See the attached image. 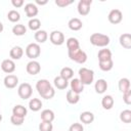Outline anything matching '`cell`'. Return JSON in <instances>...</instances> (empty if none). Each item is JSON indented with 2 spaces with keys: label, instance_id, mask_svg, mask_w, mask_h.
Instances as JSON below:
<instances>
[{
  "label": "cell",
  "instance_id": "1",
  "mask_svg": "<svg viewBox=\"0 0 131 131\" xmlns=\"http://www.w3.org/2000/svg\"><path fill=\"white\" fill-rule=\"evenodd\" d=\"M36 89L38 93L44 99H51L55 95V90L51 86L50 82L46 79H41L36 83Z\"/></svg>",
  "mask_w": 131,
  "mask_h": 131
},
{
  "label": "cell",
  "instance_id": "2",
  "mask_svg": "<svg viewBox=\"0 0 131 131\" xmlns=\"http://www.w3.org/2000/svg\"><path fill=\"white\" fill-rule=\"evenodd\" d=\"M90 43L97 47H105L110 44V37L101 33H93L90 36Z\"/></svg>",
  "mask_w": 131,
  "mask_h": 131
},
{
  "label": "cell",
  "instance_id": "3",
  "mask_svg": "<svg viewBox=\"0 0 131 131\" xmlns=\"http://www.w3.org/2000/svg\"><path fill=\"white\" fill-rule=\"evenodd\" d=\"M79 77L83 85H90L94 80V72L87 68H81L79 70Z\"/></svg>",
  "mask_w": 131,
  "mask_h": 131
},
{
  "label": "cell",
  "instance_id": "4",
  "mask_svg": "<svg viewBox=\"0 0 131 131\" xmlns=\"http://www.w3.org/2000/svg\"><path fill=\"white\" fill-rule=\"evenodd\" d=\"M69 57L71 60L77 62V63H84L87 60V54L82 49H76L74 51H68Z\"/></svg>",
  "mask_w": 131,
  "mask_h": 131
},
{
  "label": "cell",
  "instance_id": "5",
  "mask_svg": "<svg viewBox=\"0 0 131 131\" xmlns=\"http://www.w3.org/2000/svg\"><path fill=\"white\" fill-rule=\"evenodd\" d=\"M40 54H41V48H40L39 44H37V43H30L26 47V55L30 59L34 60L35 58L39 57Z\"/></svg>",
  "mask_w": 131,
  "mask_h": 131
},
{
  "label": "cell",
  "instance_id": "6",
  "mask_svg": "<svg viewBox=\"0 0 131 131\" xmlns=\"http://www.w3.org/2000/svg\"><path fill=\"white\" fill-rule=\"evenodd\" d=\"M17 93H18V96L21 99L26 100V99H28L32 96L33 88L29 83H21L17 88Z\"/></svg>",
  "mask_w": 131,
  "mask_h": 131
},
{
  "label": "cell",
  "instance_id": "7",
  "mask_svg": "<svg viewBox=\"0 0 131 131\" xmlns=\"http://www.w3.org/2000/svg\"><path fill=\"white\" fill-rule=\"evenodd\" d=\"M92 4L91 0H80L77 6L78 9V13L80 15H87L90 12V6Z\"/></svg>",
  "mask_w": 131,
  "mask_h": 131
},
{
  "label": "cell",
  "instance_id": "8",
  "mask_svg": "<svg viewBox=\"0 0 131 131\" xmlns=\"http://www.w3.org/2000/svg\"><path fill=\"white\" fill-rule=\"evenodd\" d=\"M49 40L53 45H61L64 43V35L60 31H53L49 35Z\"/></svg>",
  "mask_w": 131,
  "mask_h": 131
},
{
  "label": "cell",
  "instance_id": "9",
  "mask_svg": "<svg viewBox=\"0 0 131 131\" xmlns=\"http://www.w3.org/2000/svg\"><path fill=\"white\" fill-rule=\"evenodd\" d=\"M107 18H108V21L113 25H117V24H120L123 19V14L121 12V10L119 9H112L107 15Z\"/></svg>",
  "mask_w": 131,
  "mask_h": 131
},
{
  "label": "cell",
  "instance_id": "10",
  "mask_svg": "<svg viewBox=\"0 0 131 131\" xmlns=\"http://www.w3.org/2000/svg\"><path fill=\"white\" fill-rule=\"evenodd\" d=\"M26 71L28 74L32 75V76H35L37 74L40 73L41 71V66L40 63L37 61V60H31L27 63V67H26Z\"/></svg>",
  "mask_w": 131,
  "mask_h": 131
},
{
  "label": "cell",
  "instance_id": "11",
  "mask_svg": "<svg viewBox=\"0 0 131 131\" xmlns=\"http://www.w3.org/2000/svg\"><path fill=\"white\" fill-rule=\"evenodd\" d=\"M1 69L4 73L6 74H11L15 71V63L12 59H4L2 62H1Z\"/></svg>",
  "mask_w": 131,
  "mask_h": 131
},
{
  "label": "cell",
  "instance_id": "12",
  "mask_svg": "<svg viewBox=\"0 0 131 131\" xmlns=\"http://www.w3.org/2000/svg\"><path fill=\"white\" fill-rule=\"evenodd\" d=\"M4 86L8 89H12V88H15L16 85L18 84V78L15 76V75H7L5 78H4Z\"/></svg>",
  "mask_w": 131,
  "mask_h": 131
},
{
  "label": "cell",
  "instance_id": "13",
  "mask_svg": "<svg viewBox=\"0 0 131 131\" xmlns=\"http://www.w3.org/2000/svg\"><path fill=\"white\" fill-rule=\"evenodd\" d=\"M24 9H25V12H26L27 16L30 17V18H34V16H36L38 14V12H39L37 5L34 4V3H28V4H26Z\"/></svg>",
  "mask_w": 131,
  "mask_h": 131
},
{
  "label": "cell",
  "instance_id": "14",
  "mask_svg": "<svg viewBox=\"0 0 131 131\" xmlns=\"http://www.w3.org/2000/svg\"><path fill=\"white\" fill-rule=\"evenodd\" d=\"M70 86H71V90L74 91V92L77 93V94L82 93L83 90H84V85L82 84V82H81L78 78L72 79V81H71V83H70Z\"/></svg>",
  "mask_w": 131,
  "mask_h": 131
},
{
  "label": "cell",
  "instance_id": "15",
  "mask_svg": "<svg viewBox=\"0 0 131 131\" xmlns=\"http://www.w3.org/2000/svg\"><path fill=\"white\" fill-rule=\"evenodd\" d=\"M94 89H95L96 93H98V94L104 93V92L106 91V89H107V82H106L104 79H98V80L95 82Z\"/></svg>",
  "mask_w": 131,
  "mask_h": 131
},
{
  "label": "cell",
  "instance_id": "16",
  "mask_svg": "<svg viewBox=\"0 0 131 131\" xmlns=\"http://www.w3.org/2000/svg\"><path fill=\"white\" fill-rule=\"evenodd\" d=\"M68 26H69L70 30H72V31H79V30L82 29L83 23H82V20H81L80 18H78V17H73V18H71V19L69 20Z\"/></svg>",
  "mask_w": 131,
  "mask_h": 131
},
{
  "label": "cell",
  "instance_id": "17",
  "mask_svg": "<svg viewBox=\"0 0 131 131\" xmlns=\"http://www.w3.org/2000/svg\"><path fill=\"white\" fill-rule=\"evenodd\" d=\"M120 44L122 47H124L125 49H130L131 48V35L129 33H125L122 34L120 36Z\"/></svg>",
  "mask_w": 131,
  "mask_h": 131
},
{
  "label": "cell",
  "instance_id": "18",
  "mask_svg": "<svg viewBox=\"0 0 131 131\" xmlns=\"http://www.w3.org/2000/svg\"><path fill=\"white\" fill-rule=\"evenodd\" d=\"M24 55V49L20 46H14L10 49L9 52V56L11 57V59H20Z\"/></svg>",
  "mask_w": 131,
  "mask_h": 131
},
{
  "label": "cell",
  "instance_id": "19",
  "mask_svg": "<svg viewBox=\"0 0 131 131\" xmlns=\"http://www.w3.org/2000/svg\"><path fill=\"white\" fill-rule=\"evenodd\" d=\"M97 57H98V61L110 60V59H112V51H111L110 49H107V48L100 49V50L98 51Z\"/></svg>",
  "mask_w": 131,
  "mask_h": 131
},
{
  "label": "cell",
  "instance_id": "20",
  "mask_svg": "<svg viewBox=\"0 0 131 131\" xmlns=\"http://www.w3.org/2000/svg\"><path fill=\"white\" fill-rule=\"evenodd\" d=\"M53 83H54V86L57 89H60V90H63V89H66L69 86V81L66 80V79H63L60 76L55 77L54 80H53Z\"/></svg>",
  "mask_w": 131,
  "mask_h": 131
},
{
  "label": "cell",
  "instance_id": "21",
  "mask_svg": "<svg viewBox=\"0 0 131 131\" xmlns=\"http://www.w3.org/2000/svg\"><path fill=\"white\" fill-rule=\"evenodd\" d=\"M80 121L83 124H91L94 121V115L91 112H83L80 114Z\"/></svg>",
  "mask_w": 131,
  "mask_h": 131
},
{
  "label": "cell",
  "instance_id": "22",
  "mask_svg": "<svg viewBox=\"0 0 131 131\" xmlns=\"http://www.w3.org/2000/svg\"><path fill=\"white\" fill-rule=\"evenodd\" d=\"M114 103H115V101H114V98H113L112 95H105L101 99V105H102V107L104 110H111V108H113Z\"/></svg>",
  "mask_w": 131,
  "mask_h": 131
},
{
  "label": "cell",
  "instance_id": "23",
  "mask_svg": "<svg viewBox=\"0 0 131 131\" xmlns=\"http://www.w3.org/2000/svg\"><path fill=\"white\" fill-rule=\"evenodd\" d=\"M66 98H67V101L71 104H76L79 102L80 100V94H77L75 93L74 91L72 90H69L67 92V95H66Z\"/></svg>",
  "mask_w": 131,
  "mask_h": 131
},
{
  "label": "cell",
  "instance_id": "24",
  "mask_svg": "<svg viewBox=\"0 0 131 131\" xmlns=\"http://www.w3.org/2000/svg\"><path fill=\"white\" fill-rule=\"evenodd\" d=\"M40 117H41V120H42V121H44V122H50V123H51V122L54 120V118H55L54 113H53V111H51V110H44V111H42Z\"/></svg>",
  "mask_w": 131,
  "mask_h": 131
},
{
  "label": "cell",
  "instance_id": "25",
  "mask_svg": "<svg viewBox=\"0 0 131 131\" xmlns=\"http://www.w3.org/2000/svg\"><path fill=\"white\" fill-rule=\"evenodd\" d=\"M67 47H68V51H74V50L80 48V43H79L78 39L71 37L67 40Z\"/></svg>",
  "mask_w": 131,
  "mask_h": 131
},
{
  "label": "cell",
  "instance_id": "26",
  "mask_svg": "<svg viewBox=\"0 0 131 131\" xmlns=\"http://www.w3.org/2000/svg\"><path fill=\"white\" fill-rule=\"evenodd\" d=\"M34 38L35 40L38 42V43H45L47 41V38H48V34L46 31L44 30H39L35 33L34 35Z\"/></svg>",
  "mask_w": 131,
  "mask_h": 131
},
{
  "label": "cell",
  "instance_id": "27",
  "mask_svg": "<svg viewBox=\"0 0 131 131\" xmlns=\"http://www.w3.org/2000/svg\"><path fill=\"white\" fill-rule=\"evenodd\" d=\"M29 107L33 112H38L42 107V101L39 98H32L29 101Z\"/></svg>",
  "mask_w": 131,
  "mask_h": 131
},
{
  "label": "cell",
  "instance_id": "28",
  "mask_svg": "<svg viewBox=\"0 0 131 131\" xmlns=\"http://www.w3.org/2000/svg\"><path fill=\"white\" fill-rule=\"evenodd\" d=\"M27 113H28L27 108L21 104H17L15 106H13V108H12V115H15V116L25 118L27 116Z\"/></svg>",
  "mask_w": 131,
  "mask_h": 131
},
{
  "label": "cell",
  "instance_id": "29",
  "mask_svg": "<svg viewBox=\"0 0 131 131\" xmlns=\"http://www.w3.org/2000/svg\"><path fill=\"white\" fill-rule=\"evenodd\" d=\"M118 87H119V90L124 93L125 91H127L128 89H130V81L128 78H122L119 80V83H118Z\"/></svg>",
  "mask_w": 131,
  "mask_h": 131
},
{
  "label": "cell",
  "instance_id": "30",
  "mask_svg": "<svg viewBox=\"0 0 131 131\" xmlns=\"http://www.w3.org/2000/svg\"><path fill=\"white\" fill-rule=\"evenodd\" d=\"M60 77H62L63 79L66 80H70V79H73V76H74V71L69 68V67H64L60 70V73H59Z\"/></svg>",
  "mask_w": 131,
  "mask_h": 131
},
{
  "label": "cell",
  "instance_id": "31",
  "mask_svg": "<svg viewBox=\"0 0 131 131\" xmlns=\"http://www.w3.org/2000/svg\"><path fill=\"white\" fill-rule=\"evenodd\" d=\"M28 27H29L30 30H32V31H36V32H37V31L40 30L41 21H40L39 18H36V17L31 18V19L29 20V23H28Z\"/></svg>",
  "mask_w": 131,
  "mask_h": 131
},
{
  "label": "cell",
  "instance_id": "32",
  "mask_svg": "<svg viewBox=\"0 0 131 131\" xmlns=\"http://www.w3.org/2000/svg\"><path fill=\"white\" fill-rule=\"evenodd\" d=\"M98 66H99V69L103 72H108L113 69L114 67V61L113 59H110V60H105V61H98Z\"/></svg>",
  "mask_w": 131,
  "mask_h": 131
},
{
  "label": "cell",
  "instance_id": "33",
  "mask_svg": "<svg viewBox=\"0 0 131 131\" xmlns=\"http://www.w3.org/2000/svg\"><path fill=\"white\" fill-rule=\"evenodd\" d=\"M12 33L15 35V36H23L27 33V28L24 26V25H14L13 28H12Z\"/></svg>",
  "mask_w": 131,
  "mask_h": 131
},
{
  "label": "cell",
  "instance_id": "34",
  "mask_svg": "<svg viewBox=\"0 0 131 131\" xmlns=\"http://www.w3.org/2000/svg\"><path fill=\"white\" fill-rule=\"evenodd\" d=\"M120 120L123 123L129 124L131 122V111L130 110H124L123 112H121V114H120Z\"/></svg>",
  "mask_w": 131,
  "mask_h": 131
},
{
  "label": "cell",
  "instance_id": "35",
  "mask_svg": "<svg viewBox=\"0 0 131 131\" xmlns=\"http://www.w3.org/2000/svg\"><path fill=\"white\" fill-rule=\"evenodd\" d=\"M7 18H8L11 23H16V21H18V20L20 19V14H19L18 11L12 9V10L8 11V13H7Z\"/></svg>",
  "mask_w": 131,
  "mask_h": 131
},
{
  "label": "cell",
  "instance_id": "36",
  "mask_svg": "<svg viewBox=\"0 0 131 131\" xmlns=\"http://www.w3.org/2000/svg\"><path fill=\"white\" fill-rule=\"evenodd\" d=\"M53 125L50 122H44L42 121L39 124V131H52Z\"/></svg>",
  "mask_w": 131,
  "mask_h": 131
},
{
  "label": "cell",
  "instance_id": "37",
  "mask_svg": "<svg viewBox=\"0 0 131 131\" xmlns=\"http://www.w3.org/2000/svg\"><path fill=\"white\" fill-rule=\"evenodd\" d=\"M24 121H25V118L19 117V116L12 115V116L10 117V122H11L12 125H14V126H20V125H23Z\"/></svg>",
  "mask_w": 131,
  "mask_h": 131
},
{
  "label": "cell",
  "instance_id": "38",
  "mask_svg": "<svg viewBox=\"0 0 131 131\" xmlns=\"http://www.w3.org/2000/svg\"><path fill=\"white\" fill-rule=\"evenodd\" d=\"M123 100L126 104L131 103V89H128L127 91H125L123 93Z\"/></svg>",
  "mask_w": 131,
  "mask_h": 131
},
{
  "label": "cell",
  "instance_id": "39",
  "mask_svg": "<svg viewBox=\"0 0 131 131\" xmlns=\"http://www.w3.org/2000/svg\"><path fill=\"white\" fill-rule=\"evenodd\" d=\"M69 131H84V127L80 123H74L70 126Z\"/></svg>",
  "mask_w": 131,
  "mask_h": 131
},
{
  "label": "cell",
  "instance_id": "40",
  "mask_svg": "<svg viewBox=\"0 0 131 131\" xmlns=\"http://www.w3.org/2000/svg\"><path fill=\"white\" fill-rule=\"evenodd\" d=\"M74 1L70 0V1H67V0H55V4L59 7H66V6H69L73 3Z\"/></svg>",
  "mask_w": 131,
  "mask_h": 131
},
{
  "label": "cell",
  "instance_id": "41",
  "mask_svg": "<svg viewBox=\"0 0 131 131\" xmlns=\"http://www.w3.org/2000/svg\"><path fill=\"white\" fill-rule=\"evenodd\" d=\"M11 4L15 8H19L24 5V0H11Z\"/></svg>",
  "mask_w": 131,
  "mask_h": 131
},
{
  "label": "cell",
  "instance_id": "42",
  "mask_svg": "<svg viewBox=\"0 0 131 131\" xmlns=\"http://www.w3.org/2000/svg\"><path fill=\"white\" fill-rule=\"evenodd\" d=\"M47 0H43V1H40V0H36V4H38V5H45V4H47Z\"/></svg>",
  "mask_w": 131,
  "mask_h": 131
},
{
  "label": "cell",
  "instance_id": "43",
  "mask_svg": "<svg viewBox=\"0 0 131 131\" xmlns=\"http://www.w3.org/2000/svg\"><path fill=\"white\" fill-rule=\"evenodd\" d=\"M3 29H4V28H3V24H2L1 21H0V33H1L2 31H3Z\"/></svg>",
  "mask_w": 131,
  "mask_h": 131
},
{
  "label": "cell",
  "instance_id": "44",
  "mask_svg": "<svg viewBox=\"0 0 131 131\" xmlns=\"http://www.w3.org/2000/svg\"><path fill=\"white\" fill-rule=\"evenodd\" d=\"M1 121H2V115L0 114V122H1Z\"/></svg>",
  "mask_w": 131,
  "mask_h": 131
}]
</instances>
